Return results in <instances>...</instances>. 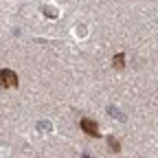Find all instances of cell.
Here are the masks:
<instances>
[{
    "label": "cell",
    "mask_w": 158,
    "mask_h": 158,
    "mask_svg": "<svg viewBox=\"0 0 158 158\" xmlns=\"http://www.w3.org/2000/svg\"><path fill=\"white\" fill-rule=\"evenodd\" d=\"M0 86L2 88H15L18 86V75L9 68H2L0 70Z\"/></svg>",
    "instance_id": "1"
},
{
    "label": "cell",
    "mask_w": 158,
    "mask_h": 158,
    "mask_svg": "<svg viewBox=\"0 0 158 158\" xmlns=\"http://www.w3.org/2000/svg\"><path fill=\"white\" fill-rule=\"evenodd\" d=\"M81 130L88 136H99V127H97L94 121H90V118H81Z\"/></svg>",
    "instance_id": "2"
},
{
    "label": "cell",
    "mask_w": 158,
    "mask_h": 158,
    "mask_svg": "<svg viewBox=\"0 0 158 158\" xmlns=\"http://www.w3.org/2000/svg\"><path fill=\"white\" fill-rule=\"evenodd\" d=\"M123 64H125V55L118 53V55L114 57V66H116V68H123Z\"/></svg>",
    "instance_id": "3"
},
{
    "label": "cell",
    "mask_w": 158,
    "mask_h": 158,
    "mask_svg": "<svg viewBox=\"0 0 158 158\" xmlns=\"http://www.w3.org/2000/svg\"><path fill=\"white\" fill-rule=\"evenodd\" d=\"M108 143H110V147H112L114 152H118V141H114V138L110 136V138H108Z\"/></svg>",
    "instance_id": "4"
}]
</instances>
